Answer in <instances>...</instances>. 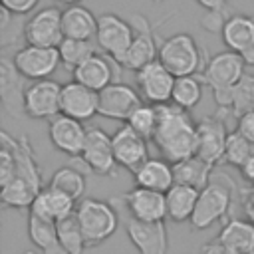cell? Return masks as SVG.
I'll use <instances>...</instances> for the list:
<instances>
[{
  "instance_id": "cell-1",
  "label": "cell",
  "mask_w": 254,
  "mask_h": 254,
  "mask_svg": "<svg viewBox=\"0 0 254 254\" xmlns=\"http://www.w3.org/2000/svg\"><path fill=\"white\" fill-rule=\"evenodd\" d=\"M159 113V125L153 137L161 157L169 163H181L196 155V123L190 113L175 103L155 105Z\"/></svg>"
},
{
  "instance_id": "cell-2",
  "label": "cell",
  "mask_w": 254,
  "mask_h": 254,
  "mask_svg": "<svg viewBox=\"0 0 254 254\" xmlns=\"http://www.w3.org/2000/svg\"><path fill=\"white\" fill-rule=\"evenodd\" d=\"M159 62L175 77H185L200 75L208 64V58L194 36L179 32L165 40H159Z\"/></svg>"
},
{
  "instance_id": "cell-3",
  "label": "cell",
  "mask_w": 254,
  "mask_h": 254,
  "mask_svg": "<svg viewBox=\"0 0 254 254\" xmlns=\"http://www.w3.org/2000/svg\"><path fill=\"white\" fill-rule=\"evenodd\" d=\"M244 60L236 52H220L212 56L204 67V71L198 75L202 83L212 91L214 103L218 107V115H224L228 109L230 93L238 85V81L244 77Z\"/></svg>"
},
{
  "instance_id": "cell-4",
  "label": "cell",
  "mask_w": 254,
  "mask_h": 254,
  "mask_svg": "<svg viewBox=\"0 0 254 254\" xmlns=\"http://www.w3.org/2000/svg\"><path fill=\"white\" fill-rule=\"evenodd\" d=\"M236 190L240 189H236L234 181L228 175L214 173L210 183L198 192V200H196L194 214L190 218V226L194 230H204L212 226L214 222L222 220L234 202Z\"/></svg>"
},
{
  "instance_id": "cell-5",
  "label": "cell",
  "mask_w": 254,
  "mask_h": 254,
  "mask_svg": "<svg viewBox=\"0 0 254 254\" xmlns=\"http://www.w3.org/2000/svg\"><path fill=\"white\" fill-rule=\"evenodd\" d=\"M75 218L81 226V232L85 236L87 248L103 244L119 226V216L111 200L101 198H83L77 202Z\"/></svg>"
},
{
  "instance_id": "cell-6",
  "label": "cell",
  "mask_w": 254,
  "mask_h": 254,
  "mask_svg": "<svg viewBox=\"0 0 254 254\" xmlns=\"http://www.w3.org/2000/svg\"><path fill=\"white\" fill-rule=\"evenodd\" d=\"M135 38V28L119 14L103 12L97 16V36L95 42L103 50V54L111 56L117 64L123 62L131 42Z\"/></svg>"
},
{
  "instance_id": "cell-7",
  "label": "cell",
  "mask_w": 254,
  "mask_h": 254,
  "mask_svg": "<svg viewBox=\"0 0 254 254\" xmlns=\"http://www.w3.org/2000/svg\"><path fill=\"white\" fill-rule=\"evenodd\" d=\"M77 161L83 165L85 171H91L101 177H115L117 175V161L113 153V141L107 131L101 127L87 129L85 145Z\"/></svg>"
},
{
  "instance_id": "cell-8",
  "label": "cell",
  "mask_w": 254,
  "mask_h": 254,
  "mask_svg": "<svg viewBox=\"0 0 254 254\" xmlns=\"http://www.w3.org/2000/svg\"><path fill=\"white\" fill-rule=\"evenodd\" d=\"M115 202H121L129 218H135L139 222H165L167 218V198L165 192L149 190L143 187H133L121 196L111 198Z\"/></svg>"
},
{
  "instance_id": "cell-9",
  "label": "cell",
  "mask_w": 254,
  "mask_h": 254,
  "mask_svg": "<svg viewBox=\"0 0 254 254\" xmlns=\"http://www.w3.org/2000/svg\"><path fill=\"white\" fill-rule=\"evenodd\" d=\"M64 12L58 6H46L30 16L24 26V40L30 46L58 48L64 42Z\"/></svg>"
},
{
  "instance_id": "cell-10",
  "label": "cell",
  "mask_w": 254,
  "mask_h": 254,
  "mask_svg": "<svg viewBox=\"0 0 254 254\" xmlns=\"http://www.w3.org/2000/svg\"><path fill=\"white\" fill-rule=\"evenodd\" d=\"M135 81L139 87V93L145 103L151 105H165L171 103L173 97V87L177 77L159 62H151L139 71H135Z\"/></svg>"
},
{
  "instance_id": "cell-11",
  "label": "cell",
  "mask_w": 254,
  "mask_h": 254,
  "mask_svg": "<svg viewBox=\"0 0 254 254\" xmlns=\"http://www.w3.org/2000/svg\"><path fill=\"white\" fill-rule=\"evenodd\" d=\"M131 24L135 28V38H133L131 48L127 50V54L121 62V67L139 71L147 64L159 60V44H157V38H155V28L147 20V16L133 14Z\"/></svg>"
},
{
  "instance_id": "cell-12",
  "label": "cell",
  "mask_w": 254,
  "mask_h": 254,
  "mask_svg": "<svg viewBox=\"0 0 254 254\" xmlns=\"http://www.w3.org/2000/svg\"><path fill=\"white\" fill-rule=\"evenodd\" d=\"M24 113L32 119H54L62 113V85L54 79L32 81L24 95Z\"/></svg>"
},
{
  "instance_id": "cell-13",
  "label": "cell",
  "mask_w": 254,
  "mask_h": 254,
  "mask_svg": "<svg viewBox=\"0 0 254 254\" xmlns=\"http://www.w3.org/2000/svg\"><path fill=\"white\" fill-rule=\"evenodd\" d=\"M228 131L226 119L216 115H206L196 123V157L216 167L222 163L224 147H226Z\"/></svg>"
},
{
  "instance_id": "cell-14",
  "label": "cell",
  "mask_w": 254,
  "mask_h": 254,
  "mask_svg": "<svg viewBox=\"0 0 254 254\" xmlns=\"http://www.w3.org/2000/svg\"><path fill=\"white\" fill-rule=\"evenodd\" d=\"M14 65L16 69L26 77V79H48L58 65L62 64L58 48H42V46H22L14 56Z\"/></svg>"
},
{
  "instance_id": "cell-15",
  "label": "cell",
  "mask_w": 254,
  "mask_h": 254,
  "mask_svg": "<svg viewBox=\"0 0 254 254\" xmlns=\"http://www.w3.org/2000/svg\"><path fill=\"white\" fill-rule=\"evenodd\" d=\"M143 97L131 85L123 81H115L99 91V115L115 121H125L133 115V111L143 105Z\"/></svg>"
},
{
  "instance_id": "cell-16",
  "label": "cell",
  "mask_w": 254,
  "mask_h": 254,
  "mask_svg": "<svg viewBox=\"0 0 254 254\" xmlns=\"http://www.w3.org/2000/svg\"><path fill=\"white\" fill-rule=\"evenodd\" d=\"M119 77H121V64H117L111 56L99 52H95L91 58H87L81 65L73 69V81L97 93L107 85L119 81Z\"/></svg>"
},
{
  "instance_id": "cell-17",
  "label": "cell",
  "mask_w": 254,
  "mask_h": 254,
  "mask_svg": "<svg viewBox=\"0 0 254 254\" xmlns=\"http://www.w3.org/2000/svg\"><path fill=\"white\" fill-rule=\"evenodd\" d=\"M48 137H50L52 145L58 151L77 159L81 155V151H83L87 129L83 127L81 121L71 119V117L60 113L58 117H54L48 123Z\"/></svg>"
},
{
  "instance_id": "cell-18",
  "label": "cell",
  "mask_w": 254,
  "mask_h": 254,
  "mask_svg": "<svg viewBox=\"0 0 254 254\" xmlns=\"http://www.w3.org/2000/svg\"><path fill=\"white\" fill-rule=\"evenodd\" d=\"M125 232L139 254H167L169 234L165 222H139L127 216Z\"/></svg>"
},
{
  "instance_id": "cell-19",
  "label": "cell",
  "mask_w": 254,
  "mask_h": 254,
  "mask_svg": "<svg viewBox=\"0 0 254 254\" xmlns=\"http://www.w3.org/2000/svg\"><path fill=\"white\" fill-rule=\"evenodd\" d=\"M26 77L16 69L14 60L6 54L0 56V101L2 107L12 115L18 117L24 113V95H26Z\"/></svg>"
},
{
  "instance_id": "cell-20",
  "label": "cell",
  "mask_w": 254,
  "mask_h": 254,
  "mask_svg": "<svg viewBox=\"0 0 254 254\" xmlns=\"http://www.w3.org/2000/svg\"><path fill=\"white\" fill-rule=\"evenodd\" d=\"M113 153H115V161L119 167L127 169V171H137L149 157L147 151V139L141 137L137 131H133L127 123L123 127H119L113 135Z\"/></svg>"
},
{
  "instance_id": "cell-21",
  "label": "cell",
  "mask_w": 254,
  "mask_h": 254,
  "mask_svg": "<svg viewBox=\"0 0 254 254\" xmlns=\"http://www.w3.org/2000/svg\"><path fill=\"white\" fill-rule=\"evenodd\" d=\"M62 115H67L77 121H87L93 115H99V93L77 83L69 81L62 85Z\"/></svg>"
},
{
  "instance_id": "cell-22",
  "label": "cell",
  "mask_w": 254,
  "mask_h": 254,
  "mask_svg": "<svg viewBox=\"0 0 254 254\" xmlns=\"http://www.w3.org/2000/svg\"><path fill=\"white\" fill-rule=\"evenodd\" d=\"M135 187H143L157 192H167L175 185L173 163L167 159H147L135 173Z\"/></svg>"
},
{
  "instance_id": "cell-23",
  "label": "cell",
  "mask_w": 254,
  "mask_h": 254,
  "mask_svg": "<svg viewBox=\"0 0 254 254\" xmlns=\"http://www.w3.org/2000/svg\"><path fill=\"white\" fill-rule=\"evenodd\" d=\"M75 208H77V202L71 196H67V194H64L56 189L46 187V189L40 190V194L32 202L30 212L60 222V220L75 214Z\"/></svg>"
},
{
  "instance_id": "cell-24",
  "label": "cell",
  "mask_w": 254,
  "mask_h": 254,
  "mask_svg": "<svg viewBox=\"0 0 254 254\" xmlns=\"http://www.w3.org/2000/svg\"><path fill=\"white\" fill-rule=\"evenodd\" d=\"M62 24H64V36L65 38L93 42L97 36V16L81 4L67 6L64 10Z\"/></svg>"
},
{
  "instance_id": "cell-25",
  "label": "cell",
  "mask_w": 254,
  "mask_h": 254,
  "mask_svg": "<svg viewBox=\"0 0 254 254\" xmlns=\"http://www.w3.org/2000/svg\"><path fill=\"white\" fill-rule=\"evenodd\" d=\"M28 238L42 254H65L58 238V222L28 212Z\"/></svg>"
},
{
  "instance_id": "cell-26",
  "label": "cell",
  "mask_w": 254,
  "mask_h": 254,
  "mask_svg": "<svg viewBox=\"0 0 254 254\" xmlns=\"http://www.w3.org/2000/svg\"><path fill=\"white\" fill-rule=\"evenodd\" d=\"M222 42L230 52L242 54L250 46H254V18L248 14H232L228 16L222 28Z\"/></svg>"
},
{
  "instance_id": "cell-27",
  "label": "cell",
  "mask_w": 254,
  "mask_h": 254,
  "mask_svg": "<svg viewBox=\"0 0 254 254\" xmlns=\"http://www.w3.org/2000/svg\"><path fill=\"white\" fill-rule=\"evenodd\" d=\"M198 192L200 190H196L192 187L175 183L173 189H169L165 192V198H167V216L173 222H187V220H190L192 214H194V208H196Z\"/></svg>"
},
{
  "instance_id": "cell-28",
  "label": "cell",
  "mask_w": 254,
  "mask_h": 254,
  "mask_svg": "<svg viewBox=\"0 0 254 254\" xmlns=\"http://www.w3.org/2000/svg\"><path fill=\"white\" fill-rule=\"evenodd\" d=\"M216 238L236 254H254V224L246 218H230Z\"/></svg>"
},
{
  "instance_id": "cell-29",
  "label": "cell",
  "mask_w": 254,
  "mask_h": 254,
  "mask_svg": "<svg viewBox=\"0 0 254 254\" xmlns=\"http://www.w3.org/2000/svg\"><path fill=\"white\" fill-rule=\"evenodd\" d=\"M173 171H175V183L192 187L196 190H202L214 175V167L208 165L206 161H202L196 155L190 157V159H185L181 163H175Z\"/></svg>"
},
{
  "instance_id": "cell-30",
  "label": "cell",
  "mask_w": 254,
  "mask_h": 254,
  "mask_svg": "<svg viewBox=\"0 0 254 254\" xmlns=\"http://www.w3.org/2000/svg\"><path fill=\"white\" fill-rule=\"evenodd\" d=\"M50 189H56L67 196H71L75 202L83 200L85 194V177H83V169H75L73 165H65L60 167L58 171H54V175L50 177L48 183Z\"/></svg>"
},
{
  "instance_id": "cell-31",
  "label": "cell",
  "mask_w": 254,
  "mask_h": 254,
  "mask_svg": "<svg viewBox=\"0 0 254 254\" xmlns=\"http://www.w3.org/2000/svg\"><path fill=\"white\" fill-rule=\"evenodd\" d=\"M202 89H204V83H202V79L198 75L177 77L175 87H173L171 103H175L177 107H181L185 111H190L202 99Z\"/></svg>"
},
{
  "instance_id": "cell-32",
  "label": "cell",
  "mask_w": 254,
  "mask_h": 254,
  "mask_svg": "<svg viewBox=\"0 0 254 254\" xmlns=\"http://www.w3.org/2000/svg\"><path fill=\"white\" fill-rule=\"evenodd\" d=\"M38 194H40L38 189H34L30 183L18 177H14L8 185L0 187V200L8 208H30Z\"/></svg>"
},
{
  "instance_id": "cell-33",
  "label": "cell",
  "mask_w": 254,
  "mask_h": 254,
  "mask_svg": "<svg viewBox=\"0 0 254 254\" xmlns=\"http://www.w3.org/2000/svg\"><path fill=\"white\" fill-rule=\"evenodd\" d=\"M252 109H254V75L244 73V77L238 81V85L230 93V101H228L226 113L220 115V117L226 119L230 115V117L238 119V117H242L244 113H248Z\"/></svg>"
},
{
  "instance_id": "cell-34",
  "label": "cell",
  "mask_w": 254,
  "mask_h": 254,
  "mask_svg": "<svg viewBox=\"0 0 254 254\" xmlns=\"http://www.w3.org/2000/svg\"><path fill=\"white\" fill-rule=\"evenodd\" d=\"M252 155H254V143L250 139H246L240 131H236V129L230 131L228 139H226L222 163H226L230 167H236V169H242Z\"/></svg>"
},
{
  "instance_id": "cell-35",
  "label": "cell",
  "mask_w": 254,
  "mask_h": 254,
  "mask_svg": "<svg viewBox=\"0 0 254 254\" xmlns=\"http://www.w3.org/2000/svg\"><path fill=\"white\" fill-rule=\"evenodd\" d=\"M58 238H60V244L65 254H81L87 248L85 236L81 232V226H79L75 214L58 222Z\"/></svg>"
},
{
  "instance_id": "cell-36",
  "label": "cell",
  "mask_w": 254,
  "mask_h": 254,
  "mask_svg": "<svg viewBox=\"0 0 254 254\" xmlns=\"http://www.w3.org/2000/svg\"><path fill=\"white\" fill-rule=\"evenodd\" d=\"M60 52V60L67 69H75L77 65H81L87 58H91L95 54L93 42H85V40H73V38H64V42L58 46Z\"/></svg>"
},
{
  "instance_id": "cell-37",
  "label": "cell",
  "mask_w": 254,
  "mask_h": 254,
  "mask_svg": "<svg viewBox=\"0 0 254 254\" xmlns=\"http://www.w3.org/2000/svg\"><path fill=\"white\" fill-rule=\"evenodd\" d=\"M127 125L137 131L141 137H145L147 141L155 137V131H157V125H159V113H157V107L151 105V103H143L139 105L133 115L127 119Z\"/></svg>"
},
{
  "instance_id": "cell-38",
  "label": "cell",
  "mask_w": 254,
  "mask_h": 254,
  "mask_svg": "<svg viewBox=\"0 0 254 254\" xmlns=\"http://www.w3.org/2000/svg\"><path fill=\"white\" fill-rule=\"evenodd\" d=\"M0 2H2V8H6L10 14L24 16V14H30L40 0H0Z\"/></svg>"
},
{
  "instance_id": "cell-39",
  "label": "cell",
  "mask_w": 254,
  "mask_h": 254,
  "mask_svg": "<svg viewBox=\"0 0 254 254\" xmlns=\"http://www.w3.org/2000/svg\"><path fill=\"white\" fill-rule=\"evenodd\" d=\"M226 20H228L226 10H224V12H206L204 18L200 20V26H202L206 32H222Z\"/></svg>"
},
{
  "instance_id": "cell-40",
  "label": "cell",
  "mask_w": 254,
  "mask_h": 254,
  "mask_svg": "<svg viewBox=\"0 0 254 254\" xmlns=\"http://www.w3.org/2000/svg\"><path fill=\"white\" fill-rule=\"evenodd\" d=\"M238 200H240V206L244 210L246 220H250L254 224V185L250 189H240Z\"/></svg>"
},
{
  "instance_id": "cell-41",
  "label": "cell",
  "mask_w": 254,
  "mask_h": 254,
  "mask_svg": "<svg viewBox=\"0 0 254 254\" xmlns=\"http://www.w3.org/2000/svg\"><path fill=\"white\" fill-rule=\"evenodd\" d=\"M236 131H240L246 139L254 143V109L236 119Z\"/></svg>"
},
{
  "instance_id": "cell-42",
  "label": "cell",
  "mask_w": 254,
  "mask_h": 254,
  "mask_svg": "<svg viewBox=\"0 0 254 254\" xmlns=\"http://www.w3.org/2000/svg\"><path fill=\"white\" fill-rule=\"evenodd\" d=\"M200 254H236V252L232 248H228L224 242H220L218 238H214L200 246Z\"/></svg>"
},
{
  "instance_id": "cell-43",
  "label": "cell",
  "mask_w": 254,
  "mask_h": 254,
  "mask_svg": "<svg viewBox=\"0 0 254 254\" xmlns=\"http://www.w3.org/2000/svg\"><path fill=\"white\" fill-rule=\"evenodd\" d=\"M206 12H224L228 0H196Z\"/></svg>"
},
{
  "instance_id": "cell-44",
  "label": "cell",
  "mask_w": 254,
  "mask_h": 254,
  "mask_svg": "<svg viewBox=\"0 0 254 254\" xmlns=\"http://www.w3.org/2000/svg\"><path fill=\"white\" fill-rule=\"evenodd\" d=\"M240 173H242V177L250 183V185H254V155L248 159V163L240 169Z\"/></svg>"
},
{
  "instance_id": "cell-45",
  "label": "cell",
  "mask_w": 254,
  "mask_h": 254,
  "mask_svg": "<svg viewBox=\"0 0 254 254\" xmlns=\"http://www.w3.org/2000/svg\"><path fill=\"white\" fill-rule=\"evenodd\" d=\"M240 58L244 60L246 65H252V67H254V46H250L248 50H244V52L240 54Z\"/></svg>"
},
{
  "instance_id": "cell-46",
  "label": "cell",
  "mask_w": 254,
  "mask_h": 254,
  "mask_svg": "<svg viewBox=\"0 0 254 254\" xmlns=\"http://www.w3.org/2000/svg\"><path fill=\"white\" fill-rule=\"evenodd\" d=\"M8 22H10V12H8L6 8H2V18H0V28L4 30V28L8 26Z\"/></svg>"
},
{
  "instance_id": "cell-47",
  "label": "cell",
  "mask_w": 254,
  "mask_h": 254,
  "mask_svg": "<svg viewBox=\"0 0 254 254\" xmlns=\"http://www.w3.org/2000/svg\"><path fill=\"white\" fill-rule=\"evenodd\" d=\"M60 2H64V4H67V6H73V4H79L81 0H60Z\"/></svg>"
},
{
  "instance_id": "cell-48",
  "label": "cell",
  "mask_w": 254,
  "mask_h": 254,
  "mask_svg": "<svg viewBox=\"0 0 254 254\" xmlns=\"http://www.w3.org/2000/svg\"><path fill=\"white\" fill-rule=\"evenodd\" d=\"M153 2H155V4H161V2H163V0H153Z\"/></svg>"
},
{
  "instance_id": "cell-49",
  "label": "cell",
  "mask_w": 254,
  "mask_h": 254,
  "mask_svg": "<svg viewBox=\"0 0 254 254\" xmlns=\"http://www.w3.org/2000/svg\"><path fill=\"white\" fill-rule=\"evenodd\" d=\"M24 254H34V252H24Z\"/></svg>"
}]
</instances>
